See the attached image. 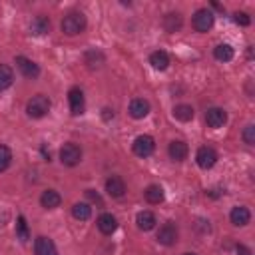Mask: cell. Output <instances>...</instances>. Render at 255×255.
I'll return each instance as SVG.
<instances>
[{
  "label": "cell",
  "instance_id": "4316f807",
  "mask_svg": "<svg viewBox=\"0 0 255 255\" xmlns=\"http://www.w3.org/2000/svg\"><path fill=\"white\" fill-rule=\"evenodd\" d=\"M12 82H14V72H12V68H10L8 64H0V92L6 90V88H10Z\"/></svg>",
  "mask_w": 255,
  "mask_h": 255
},
{
  "label": "cell",
  "instance_id": "cb8c5ba5",
  "mask_svg": "<svg viewBox=\"0 0 255 255\" xmlns=\"http://www.w3.org/2000/svg\"><path fill=\"white\" fill-rule=\"evenodd\" d=\"M213 56H215V60H219V62H229V60H233L235 52H233V48H231L229 44H217V46L213 48Z\"/></svg>",
  "mask_w": 255,
  "mask_h": 255
},
{
  "label": "cell",
  "instance_id": "5bb4252c",
  "mask_svg": "<svg viewBox=\"0 0 255 255\" xmlns=\"http://www.w3.org/2000/svg\"><path fill=\"white\" fill-rule=\"evenodd\" d=\"M167 153H169V157H171L173 161H183V159L187 157V153H189V147H187L185 141L173 139V141L169 143V147H167Z\"/></svg>",
  "mask_w": 255,
  "mask_h": 255
},
{
  "label": "cell",
  "instance_id": "1f68e13d",
  "mask_svg": "<svg viewBox=\"0 0 255 255\" xmlns=\"http://www.w3.org/2000/svg\"><path fill=\"white\" fill-rule=\"evenodd\" d=\"M86 195H88L90 199H94V201H98V203L102 205V199H100V195H98V193H96L94 189H88V191H86Z\"/></svg>",
  "mask_w": 255,
  "mask_h": 255
},
{
  "label": "cell",
  "instance_id": "836d02e7",
  "mask_svg": "<svg viewBox=\"0 0 255 255\" xmlns=\"http://www.w3.org/2000/svg\"><path fill=\"white\" fill-rule=\"evenodd\" d=\"M183 255H195V253H183Z\"/></svg>",
  "mask_w": 255,
  "mask_h": 255
},
{
  "label": "cell",
  "instance_id": "52a82bcc",
  "mask_svg": "<svg viewBox=\"0 0 255 255\" xmlns=\"http://www.w3.org/2000/svg\"><path fill=\"white\" fill-rule=\"evenodd\" d=\"M177 237H179V231H177V225L173 223V221H165L159 229H157V241L161 243V245H165V247H169V245H173L175 241H177Z\"/></svg>",
  "mask_w": 255,
  "mask_h": 255
},
{
  "label": "cell",
  "instance_id": "4dcf8cb0",
  "mask_svg": "<svg viewBox=\"0 0 255 255\" xmlns=\"http://www.w3.org/2000/svg\"><path fill=\"white\" fill-rule=\"evenodd\" d=\"M233 22H235L237 26H249V24H251V16H249L247 12H235V14H233Z\"/></svg>",
  "mask_w": 255,
  "mask_h": 255
},
{
  "label": "cell",
  "instance_id": "3957f363",
  "mask_svg": "<svg viewBox=\"0 0 255 255\" xmlns=\"http://www.w3.org/2000/svg\"><path fill=\"white\" fill-rule=\"evenodd\" d=\"M60 161H62V165H68V167L78 165L82 161V147L78 143H72V141L64 143L60 147Z\"/></svg>",
  "mask_w": 255,
  "mask_h": 255
},
{
  "label": "cell",
  "instance_id": "f546056e",
  "mask_svg": "<svg viewBox=\"0 0 255 255\" xmlns=\"http://www.w3.org/2000/svg\"><path fill=\"white\" fill-rule=\"evenodd\" d=\"M241 137H243V141H245L247 145H253V143H255V126H253V124H247V126L243 128Z\"/></svg>",
  "mask_w": 255,
  "mask_h": 255
},
{
  "label": "cell",
  "instance_id": "ba28073f",
  "mask_svg": "<svg viewBox=\"0 0 255 255\" xmlns=\"http://www.w3.org/2000/svg\"><path fill=\"white\" fill-rule=\"evenodd\" d=\"M195 161L201 169H211L215 163H217V151L209 145H201L195 153Z\"/></svg>",
  "mask_w": 255,
  "mask_h": 255
},
{
  "label": "cell",
  "instance_id": "7402d4cb",
  "mask_svg": "<svg viewBox=\"0 0 255 255\" xmlns=\"http://www.w3.org/2000/svg\"><path fill=\"white\" fill-rule=\"evenodd\" d=\"M181 24H183V20H181V14H177V12H169V14L163 16V28L169 34L171 32H177L181 28Z\"/></svg>",
  "mask_w": 255,
  "mask_h": 255
},
{
  "label": "cell",
  "instance_id": "5b68a950",
  "mask_svg": "<svg viewBox=\"0 0 255 255\" xmlns=\"http://www.w3.org/2000/svg\"><path fill=\"white\" fill-rule=\"evenodd\" d=\"M131 149H133V153L137 157H149L153 153V149H155V139L151 135H147V133L137 135L133 139V143H131Z\"/></svg>",
  "mask_w": 255,
  "mask_h": 255
},
{
  "label": "cell",
  "instance_id": "9a60e30c",
  "mask_svg": "<svg viewBox=\"0 0 255 255\" xmlns=\"http://www.w3.org/2000/svg\"><path fill=\"white\" fill-rule=\"evenodd\" d=\"M229 219H231V223L235 227H243V225H247L251 221V211L247 207H243V205H237V207L231 209Z\"/></svg>",
  "mask_w": 255,
  "mask_h": 255
},
{
  "label": "cell",
  "instance_id": "ffe728a7",
  "mask_svg": "<svg viewBox=\"0 0 255 255\" xmlns=\"http://www.w3.org/2000/svg\"><path fill=\"white\" fill-rule=\"evenodd\" d=\"M149 64H151L153 70H159V72L167 70V66H169V56H167V52H163V50L151 52V54H149Z\"/></svg>",
  "mask_w": 255,
  "mask_h": 255
},
{
  "label": "cell",
  "instance_id": "8fae6325",
  "mask_svg": "<svg viewBox=\"0 0 255 255\" xmlns=\"http://www.w3.org/2000/svg\"><path fill=\"white\" fill-rule=\"evenodd\" d=\"M149 110L151 108H149V102L145 98H133L129 102V116L133 120H143L149 114Z\"/></svg>",
  "mask_w": 255,
  "mask_h": 255
},
{
  "label": "cell",
  "instance_id": "7c38bea8",
  "mask_svg": "<svg viewBox=\"0 0 255 255\" xmlns=\"http://www.w3.org/2000/svg\"><path fill=\"white\" fill-rule=\"evenodd\" d=\"M106 193L110 197H122L126 193V181L120 175H110L106 179Z\"/></svg>",
  "mask_w": 255,
  "mask_h": 255
},
{
  "label": "cell",
  "instance_id": "2e32d148",
  "mask_svg": "<svg viewBox=\"0 0 255 255\" xmlns=\"http://www.w3.org/2000/svg\"><path fill=\"white\" fill-rule=\"evenodd\" d=\"M96 225H98V229H100L104 235H112V233L118 229V219H116L112 213H102V215L98 217Z\"/></svg>",
  "mask_w": 255,
  "mask_h": 255
},
{
  "label": "cell",
  "instance_id": "d6a6232c",
  "mask_svg": "<svg viewBox=\"0 0 255 255\" xmlns=\"http://www.w3.org/2000/svg\"><path fill=\"white\" fill-rule=\"evenodd\" d=\"M237 255H251V249L245 245H237Z\"/></svg>",
  "mask_w": 255,
  "mask_h": 255
},
{
  "label": "cell",
  "instance_id": "9c48e42d",
  "mask_svg": "<svg viewBox=\"0 0 255 255\" xmlns=\"http://www.w3.org/2000/svg\"><path fill=\"white\" fill-rule=\"evenodd\" d=\"M16 66H18V70H20V74L24 76V78H28V80H36L38 76H40V66L36 64V62H32L30 58H26V56H16Z\"/></svg>",
  "mask_w": 255,
  "mask_h": 255
},
{
  "label": "cell",
  "instance_id": "44dd1931",
  "mask_svg": "<svg viewBox=\"0 0 255 255\" xmlns=\"http://www.w3.org/2000/svg\"><path fill=\"white\" fill-rule=\"evenodd\" d=\"M143 195H145L147 203H151V205H157V203H161V201H163V197H165V193H163V187H161V185H155V183L147 185V187H145V191H143Z\"/></svg>",
  "mask_w": 255,
  "mask_h": 255
},
{
  "label": "cell",
  "instance_id": "277c9868",
  "mask_svg": "<svg viewBox=\"0 0 255 255\" xmlns=\"http://www.w3.org/2000/svg\"><path fill=\"white\" fill-rule=\"evenodd\" d=\"M191 24H193L195 32H201V34H203V32H209V30L213 28V24H215V16H213L211 10H207V8H199V10L193 14Z\"/></svg>",
  "mask_w": 255,
  "mask_h": 255
},
{
  "label": "cell",
  "instance_id": "6da1fadb",
  "mask_svg": "<svg viewBox=\"0 0 255 255\" xmlns=\"http://www.w3.org/2000/svg\"><path fill=\"white\" fill-rule=\"evenodd\" d=\"M86 26H88V20H86V16L82 12H68L62 18V24H60V28H62V32L66 36L82 34L86 30Z\"/></svg>",
  "mask_w": 255,
  "mask_h": 255
},
{
  "label": "cell",
  "instance_id": "4fadbf2b",
  "mask_svg": "<svg viewBox=\"0 0 255 255\" xmlns=\"http://www.w3.org/2000/svg\"><path fill=\"white\" fill-rule=\"evenodd\" d=\"M34 253L36 255H58V249H56V245H54V241L50 237L40 235L34 241Z\"/></svg>",
  "mask_w": 255,
  "mask_h": 255
},
{
  "label": "cell",
  "instance_id": "30bf717a",
  "mask_svg": "<svg viewBox=\"0 0 255 255\" xmlns=\"http://www.w3.org/2000/svg\"><path fill=\"white\" fill-rule=\"evenodd\" d=\"M225 122H227V112H225L223 108H209V110L205 112V124H207L209 128L219 129V128L225 126Z\"/></svg>",
  "mask_w": 255,
  "mask_h": 255
},
{
  "label": "cell",
  "instance_id": "d4e9b609",
  "mask_svg": "<svg viewBox=\"0 0 255 255\" xmlns=\"http://www.w3.org/2000/svg\"><path fill=\"white\" fill-rule=\"evenodd\" d=\"M193 114H195L193 108L187 106V104H179V106L173 108V118L179 120V122H191L193 120Z\"/></svg>",
  "mask_w": 255,
  "mask_h": 255
},
{
  "label": "cell",
  "instance_id": "e0dca14e",
  "mask_svg": "<svg viewBox=\"0 0 255 255\" xmlns=\"http://www.w3.org/2000/svg\"><path fill=\"white\" fill-rule=\"evenodd\" d=\"M40 203H42L44 209H56V207H60V203H62V195H60L56 189H46V191H42V195H40Z\"/></svg>",
  "mask_w": 255,
  "mask_h": 255
},
{
  "label": "cell",
  "instance_id": "8992f818",
  "mask_svg": "<svg viewBox=\"0 0 255 255\" xmlns=\"http://www.w3.org/2000/svg\"><path fill=\"white\" fill-rule=\"evenodd\" d=\"M68 104H70L72 116H82L86 112V98H84L82 88L74 86V88L68 90Z\"/></svg>",
  "mask_w": 255,
  "mask_h": 255
},
{
  "label": "cell",
  "instance_id": "f1b7e54d",
  "mask_svg": "<svg viewBox=\"0 0 255 255\" xmlns=\"http://www.w3.org/2000/svg\"><path fill=\"white\" fill-rule=\"evenodd\" d=\"M10 163H12V151L8 145L0 143V173L6 171L10 167Z\"/></svg>",
  "mask_w": 255,
  "mask_h": 255
},
{
  "label": "cell",
  "instance_id": "603a6c76",
  "mask_svg": "<svg viewBox=\"0 0 255 255\" xmlns=\"http://www.w3.org/2000/svg\"><path fill=\"white\" fill-rule=\"evenodd\" d=\"M72 215H74L76 219H80V221H88V219L92 217V207H90V203H86V201L74 203V205H72Z\"/></svg>",
  "mask_w": 255,
  "mask_h": 255
},
{
  "label": "cell",
  "instance_id": "83f0119b",
  "mask_svg": "<svg viewBox=\"0 0 255 255\" xmlns=\"http://www.w3.org/2000/svg\"><path fill=\"white\" fill-rule=\"evenodd\" d=\"M16 237L20 241H28L30 239V231H28V223H26L24 215H18V219H16Z\"/></svg>",
  "mask_w": 255,
  "mask_h": 255
},
{
  "label": "cell",
  "instance_id": "7a4b0ae2",
  "mask_svg": "<svg viewBox=\"0 0 255 255\" xmlns=\"http://www.w3.org/2000/svg\"><path fill=\"white\" fill-rule=\"evenodd\" d=\"M50 106H52V102H50L48 96L36 94V96H32V98L28 100V104H26V114H28V118H32V120H40V118H44V116L50 112Z\"/></svg>",
  "mask_w": 255,
  "mask_h": 255
},
{
  "label": "cell",
  "instance_id": "d6986e66",
  "mask_svg": "<svg viewBox=\"0 0 255 255\" xmlns=\"http://www.w3.org/2000/svg\"><path fill=\"white\" fill-rule=\"evenodd\" d=\"M30 32H32L34 36H44V34H48V32H50V20H48V16L38 14V16L30 22Z\"/></svg>",
  "mask_w": 255,
  "mask_h": 255
},
{
  "label": "cell",
  "instance_id": "484cf974",
  "mask_svg": "<svg viewBox=\"0 0 255 255\" xmlns=\"http://www.w3.org/2000/svg\"><path fill=\"white\" fill-rule=\"evenodd\" d=\"M84 60H86V64H88L90 70H98L104 64V54L100 50H90V52H86V58Z\"/></svg>",
  "mask_w": 255,
  "mask_h": 255
},
{
  "label": "cell",
  "instance_id": "ac0fdd59",
  "mask_svg": "<svg viewBox=\"0 0 255 255\" xmlns=\"http://www.w3.org/2000/svg\"><path fill=\"white\" fill-rule=\"evenodd\" d=\"M135 223H137V229L139 231H151L153 227H155V223H157V219H155V215L151 213V211H139L137 215H135Z\"/></svg>",
  "mask_w": 255,
  "mask_h": 255
}]
</instances>
